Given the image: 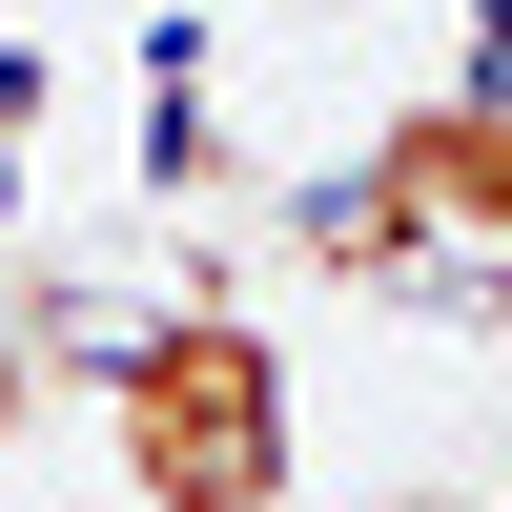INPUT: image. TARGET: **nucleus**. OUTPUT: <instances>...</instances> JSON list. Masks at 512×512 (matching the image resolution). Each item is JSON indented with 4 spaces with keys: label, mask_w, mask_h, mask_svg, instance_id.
I'll use <instances>...</instances> for the list:
<instances>
[{
    "label": "nucleus",
    "mask_w": 512,
    "mask_h": 512,
    "mask_svg": "<svg viewBox=\"0 0 512 512\" xmlns=\"http://www.w3.org/2000/svg\"><path fill=\"white\" fill-rule=\"evenodd\" d=\"M103 410H123V492L144 512H287V349L267 328H226V308L123 328Z\"/></svg>",
    "instance_id": "nucleus-1"
},
{
    "label": "nucleus",
    "mask_w": 512,
    "mask_h": 512,
    "mask_svg": "<svg viewBox=\"0 0 512 512\" xmlns=\"http://www.w3.org/2000/svg\"><path fill=\"white\" fill-rule=\"evenodd\" d=\"M451 144H472V205H492V246H512V82H492V103H451Z\"/></svg>",
    "instance_id": "nucleus-2"
}]
</instances>
